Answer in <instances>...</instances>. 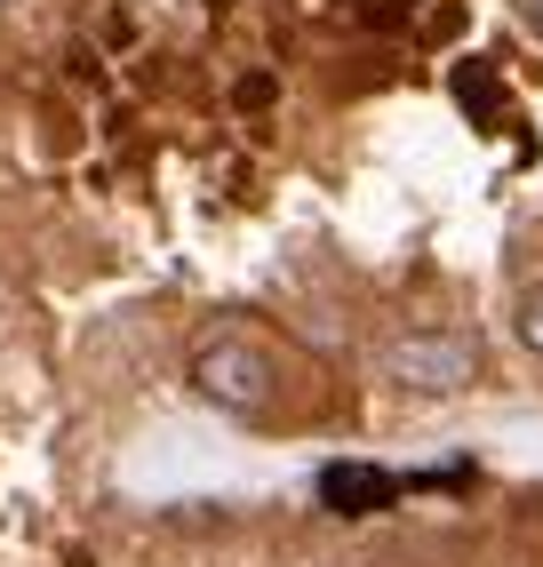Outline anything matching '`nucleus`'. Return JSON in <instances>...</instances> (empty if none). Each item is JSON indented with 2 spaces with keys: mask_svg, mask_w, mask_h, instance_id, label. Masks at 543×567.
<instances>
[{
  "mask_svg": "<svg viewBox=\"0 0 543 567\" xmlns=\"http://www.w3.org/2000/svg\"><path fill=\"white\" fill-rule=\"evenodd\" d=\"M527 17H535V32H543V0H527Z\"/></svg>",
  "mask_w": 543,
  "mask_h": 567,
  "instance_id": "5",
  "label": "nucleus"
},
{
  "mask_svg": "<svg viewBox=\"0 0 543 567\" xmlns=\"http://www.w3.org/2000/svg\"><path fill=\"white\" fill-rule=\"evenodd\" d=\"M392 496H400V480L376 472V464H328L320 472V504L344 512V519H368V512H383Z\"/></svg>",
  "mask_w": 543,
  "mask_h": 567,
  "instance_id": "3",
  "label": "nucleus"
},
{
  "mask_svg": "<svg viewBox=\"0 0 543 567\" xmlns=\"http://www.w3.org/2000/svg\"><path fill=\"white\" fill-rule=\"evenodd\" d=\"M192 384H201V400H216V408H264L280 375H272L264 344H248V336H216V344L192 352Z\"/></svg>",
  "mask_w": 543,
  "mask_h": 567,
  "instance_id": "2",
  "label": "nucleus"
},
{
  "mask_svg": "<svg viewBox=\"0 0 543 567\" xmlns=\"http://www.w3.org/2000/svg\"><path fill=\"white\" fill-rule=\"evenodd\" d=\"M480 368V344L463 328H408L392 352H383V375L408 392H463Z\"/></svg>",
  "mask_w": 543,
  "mask_h": 567,
  "instance_id": "1",
  "label": "nucleus"
},
{
  "mask_svg": "<svg viewBox=\"0 0 543 567\" xmlns=\"http://www.w3.org/2000/svg\"><path fill=\"white\" fill-rule=\"evenodd\" d=\"M520 344H527V352L543 360V288H535L527 305H520Z\"/></svg>",
  "mask_w": 543,
  "mask_h": 567,
  "instance_id": "4",
  "label": "nucleus"
}]
</instances>
